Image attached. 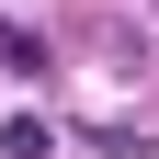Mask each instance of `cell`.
Returning <instances> with one entry per match:
<instances>
[{
	"label": "cell",
	"mask_w": 159,
	"mask_h": 159,
	"mask_svg": "<svg viewBox=\"0 0 159 159\" xmlns=\"http://www.w3.org/2000/svg\"><path fill=\"white\" fill-rule=\"evenodd\" d=\"M0 159H57V136L34 125V114H11V125H0Z\"/></svg>",
	"instance_id": "cell-2"
},
{
	"label": "cell",
	"mask_w": 159,
	"mask_h": 159,
	"mask_svg": "<svg viewBox=\"0 0 159 159\" xmlns=\"http://www.w3.org/2000/svg\"><path fill=\"white\" fill-rule=\"evenodd\" d=\"M0 68H11V80H46V46H34L23 23H0Z\"/></svg>",
	"instance_id": "cell-1"
}]
</instances>
